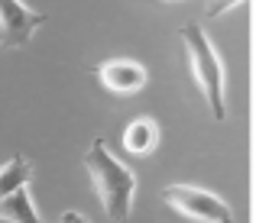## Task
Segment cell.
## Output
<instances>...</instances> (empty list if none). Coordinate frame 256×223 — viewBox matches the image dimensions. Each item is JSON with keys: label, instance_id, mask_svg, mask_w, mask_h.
Segmentation results:
<instances>
[{"label": "cell", "instance_id": "6da1fadb", "mask_svg": "<svg viewBox=\"0 0 256 223\" xmlns=\"http://www.w3.org/2000/svg\"><path fill=\"white\" fill-rule=\"evenodd\" d=\"M84 168L91 175V185H94V194L100 201V211L110 223H124L133 211V194H136V175L117 162L110 155L104 139H94L91 149L84 152Z\"/></svg>", "mask_w": 256, "mask_h": 223}, {"label": "cell", "instance_id": "7a4b0ae2", "mask_svg": "<svg viewBox=\"0 0 256 223\" xmlns=\"http://www.w3.org/2000/svg\"><path fill=\"white\" fill-rule=\"evenodd\" d=\"M178 39H182V45H185V52H188V65H192L194 84H198L201 94H204L208 110H211L218 120H224L227 117L224 65H220V55H218V49H214V42L208 39V32L201 29V26H194V23L182 26Z\"/></svg>", "mask_w": 256, "mask_h": 223}, {"label": "cell", "instance_id": "3957f363", "mask_svg": "<svg viewBox=\"0 0 256 223\" xmlns=\"http://www.w3.org/2000/svg\"><path fill=\"white\" fill-rule=\"evenodd\" d=\"M162 201L172 207L175 214L194 220V223H234L230 204L218 198V194L204 191L194 185H166L162 188Z\"/></svg>", "mask_w": 256, "mask_h": 223}, {"label": "cell", "instance_id": "277c9868", "mask_svg": "<svg viewBox=\"0 0 256 223\" xmlns=\"http://www.w3.org/2000/svg\"><path fill=\"white\" fill-rule=\"evenodd\" d=\"M46 23L42 13L30 10L20 0H0V45L20 49L32 39V32Z\"/></svg>", "mask_w": 256, "mask_h": 223}, {"label": "cell", "instance_id": "5b68a950", "mask_svg": "<svg viewBox=\"0 0 256 223\" xmlns=\"http://www.w3.org/2000/svg\"><path fill=\"white\" fill-rule=\"evenodd\" d=\"M98 81L110 94H136L146 87V68L133 58H110L98 68Z\"/></svg>", "mask_w": 256, "mask_h": 223}, {"label": "cell", "instance_id": "8992f818", "mask_svg": "<svg viewBox=\"0 0 256 223\" xmlns=\"http://www.w3.org/2000/svg\"><path fill=\"white\" fill-rule=\"evenodd\" d=\"M156 143H159V126H156V120H152V117H136V120L126 123V130H124L126 152L150 155L152 149H156Z\"/></svg>", "mask_w": 256, "mask_h": 223}, {"label": "cell", "instance_id": "52a82bcc", "mask_svg": "<svg viewBox=\"0 0 256 223\" xmlns=\"http://www.w3.org/2000/svg\"><path fill=\"white\" fill-rule=\"evenodd\" d=\"M0 220L10 223H42L39 220V211L30 198V188H20V191L0 198Z\"/></svg>", "mask_w": 256, "mask_h": 223}, {"label": "cell", "instance_id": "ba28073f", "mask_svg": "<svg viewBox=\"0 0 256 223\" xmlns=\"http://www.w3.org/2000/svg\"><path fill=\"white\" fill-rule=\"evenodd\" d=\"M30 181H32V165H30V159H23V155H13L10 162H4V165H0V198L20 191V188H30Z\"/></svg>", "mask_w": 256, "mask_h": 223}, {"label": "cell", "instance_id": "9c48e42d", "mask_svg": "<svg viewBox=\"0 0 256 223\" xmlns=\"http://www.w3.org/2000/svg\"><path fill=\"white\" fill-rule=\"evenodd\" d=\"M237 3H244V0H208V6H204V13H208V16H224V13L227 10H234V6H237Z\"/></svg>", "mask_w": 256, "mask_h": 223}, {"label": "cell", "instance_id": "30bf717a", "mask_svg": "<svg viewBox=\"0 0 256 223\" xmlns=\"http://www.w3.org/2000/svg\"><path fill=\"white\" fill-rule=\"evenodd\" d=\"M58 223H88L82 214H75V211H68V214H62V217H58Z\"/></svg>", "mask_w": 256, "mask_h": 223}, {"label": "cell", "instance_id": "8fae6325", "mask_svg": "<svg viewBox=\"0 0 256 223\" xmlns=\"http://www.w3.org/2000/svg\"><path fill=\"white\" fill-rule=\"evenodd\" d=\"M169 3H185V0H169Z\"/></svg>", "mask_w": 256, "mask_h": 223}]
</instances>
